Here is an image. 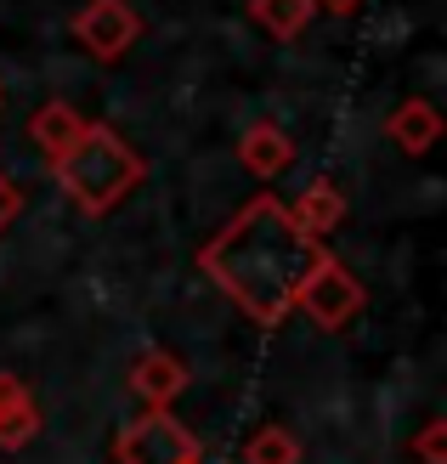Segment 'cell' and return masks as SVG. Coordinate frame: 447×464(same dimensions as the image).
<instances>
[{
	"label": "cell",
	"mask_w": 447,
	"mask_h": 464,
	"mask_svg": "<svg viewBox=\"0 0 447 464\" xmlns=\"http://www.w3.org/2000/svg\"><path fill=\"white\" fill-rule=\"evenodd\" d=\"M317 238L300 232L289 216V204L277 198H255L227 221V232L199 255V266L238 300L255 323H284L295 312V295L306 284V272L317 266Z\"/></svg>",
	"instance_id": "obj_1"
},
{
	"label": "cell",
	"mask_w": 447,
	"mask_h": 464,
	"mask_svg": "<svg viewBox=\"0 0 447 464\" xmlns=\"http://www.w3.org/2000/svg\"><path fill=\"white\" fill-rule=\"evenodd\" d=\"M57 181L68 188V198L80 204L85 216H108L136 181H142V159L131 142H120L108 125H85V136L57 159Z\"/></svg>",
	"instance_id": "obj_2"
},
{
	"label": "cell",
	"mask_w": 447,
	"mask_h": 464,
	"mask_svg": "<svg viewBox=\"0 0 447 464\" xmlns=\"http://www.w3.org/2000/svg\"><path fill=\"white\" fill-rule=\"evenodd\" d=\"M204 448L170 408H148L113 436V464H199Z\"/></svg>",
	"instance_id": "obj_3"
},
{
	"label": "cell",
	"mask_w": 447,
	"mask_h": 464,
	"mask_svg": "<svg viewBox=\"0 0 447 464\" xmlns=\"http://www.w3.org/2000/svg\"><path fill=\"white\" fill-rule=\"evenodd\" d=\"M295 306L312 317L317 329H345V323L363 312V284L335 261V255L323 249V255H317V266L306 272V284H300V295H295Z\"/></svg>",
	"instance_id": "obj_4"
},
{
	"label": "cell",
	"mask_w": 447,
	"mask_h": 464,
	"mask_svg": "<svg viewBox=\"0 0 447 464\" xmlns=\"http://www.w3.org/2000/svg\"><path fill=\"white\" fill-rule=\"evenodd\" d=\"M40 436V402L17 374H0V453H23Z\"/></svg>",
	"instance_id": "obj_5"
},
{
	"label": "cell",
	"mask_w": 447,
	"mask_h": 464,
	"mask_svg": "<svg viewBox=\"0 0 447 464\" xmlns=\"http://www.w3.org/2000/svg\"><path fill=\"white\" fill-rule=\"evenodd\" d=\"M80 40L97 57H120L136 40V12L125 6V0H97L91 12H80Z\"/></svg>",
	"instance_id": "obj_6"
},
{
	"label": "cell",
	"mask_w": 447,
	"mask_h": 464,
	"mask_svg": "<svg viewBox=\"0 0 447 464\" xmlns=\"http://www.w3.org/2000/svg\"><path fill=\"white\" fill-rule=\"evenodd\" d=\"M131 391L148 408H170L181 391H187V368L170 352H159V345H153V352H142V357L131 362Z\"/></svg>",
	"instance_id": "obj_7"
},
{
	"label": "cell",
	"mask_w": 447,
	"mask_h": 464,
	"mask_svg": "<svg viewBox=\"0 0 447 464\" xmlns=\"http://www.w3.org/2000/svg\"><path fill=\"white\" fill-rule=\"evenodd\" d=\"M85 125H91V120H85V113H74L68 102H45V108H34L29 136L40 142V153L57 165V159H63V153H68V148H74L80 136H85Z\"/></svg>",
	"instance_id": "obj_8"
},
{
	"label": "cell",
	"mask_w": 447,
	"mask_h": 464,
	"mask_svg": "<svg viewBox=\"0 0 447 464\" xmlns=\"http://www.w3.org/2000/svg\"><path fill=\"white\" fill-rule=\"evenodd\" d=\"M238 159H244V170L249 176H284L289 165H295V142L277 125H249L244 130V142H238Z\"/></svg>",
	"instance_id": "obj_9"
},
{
	"label": "cell",
	"mask_w": 447,
	"mask_h": 464,
	"mask_svg": "<svg viewBox=\"0 0 447 464\" xmlns=\"http://www.w3.org/2000/svg\"><path fill=\"white\" fill-rule=\"evenodd\" d=\"M289 216L300 221V232L323 238V232H335V227L345 221V198H340L335 181H306V193H300V204H295Z\"/></svg>",
	"instance_id": "obj_10"
},
{
	"label": "cell",
	"mask_w": 447,
	"mask_h": 464,
	"mask_svg": "<svg viewBox=\"0 0 447 464\" xmlns=\"http://www.w3.org/2000/svg\"><path fill=\"white\" fill-rule=\"evenodd\" d=\"M385 136H391V142L403 148V153H425L436 136H442V113H436L431 102H419V97H413V102H403V108L391 113Z\"/></svg>",
	"instance_id": "obj_11"
},
{
	"label": "cell",
	"mask_w": 447,
	"mask_h": 464,
	"mask_svg": "<svg viewBox=\"0 0 447 464\" xmlns=\"http://www.w3.org/2000/svg\"><path fill=\"white\" fill-rule=\"evenodd\" d=\"M244 464H300V442L284 425H261L244 442Z\"/></svg>",
	"instance_id": "obj_12"
},
{
	"label": "cell",
	"mask_w": 447,
	"mask_h": 464,
	"mask_svg": "<svg viewBox=\"0 0 447 464\" xmlns=\"http://www.w3.org/2000/svg\"><path fill=\"white\" fill-rule=\"evenodd\" d=\"M255 17H261V29H272L277 40H295L306 23H312V0H255Z\"/></svg>",
	"instance_id": "obj_13"
},
{
	"label": "cell",
	"mask_w": 447,
	"mask_h": 464,
	"mask_svg": "<svg viewBox=\"0 0 447 464\" xmlns=\"http://www.w3.org/2000/svg\"><path fill=\"white\" fill-rule=\"evenodd\" d=\"M413 459L419 464H447V420H431L413 436Z\"/></svg>",
	"instance_id": "obj_14"
},
{
	"label": "cell",
	"mask_w": 447,
	"mask_h": 464,
	"mask_svg": "<svg viewBox=\"0 0 447 464\" xmlns=\"http://www.w3.org/2000/svg\"><path fill=\"white\" fill-rule=\"evenodd\" d=\"M17 210H23V193H17V181L0 170V232H6L12 221H17Z\"/></svg>",
	"instance_id": "obj_15"
},
{
	"label": "cell",
	"mask_w": 447,
	"mask_h": 464,
	"mask_svg": "<svg viewBox=\"0 0 447 464\" xmlns=\"http://www.w3.org/2000/svg\"><path fill=\"white\" fill-rule=\"evenodd\" d=\"M323 6H335V12H351V6H357V0H323Z\"/></svg>",
	"instance_id": "obj_16"
},
{
	"label": "cell",
	"mask_w": 447,
	"mask_h": 464,
	"mask_svg": "<svg viewBox=\"0 0 447 464\" xmlns=\"http://www.w3.org/2000/svg\"><path fill=\"white\" fill-rule=\"evenodd\" d=\"M199 464H204V459H199Z\"/></svg>",
	"instance_id": "obj_17"
}]
</instances>
